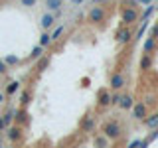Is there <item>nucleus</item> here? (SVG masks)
Instances as JSON below:
<instances>
[{
    "mask_svg": "<svg viewBox=\"0 0 158 148\" xmlns=\"http://www.w3.org/2000/svg\"><path fill=\"white\" fill-rule=\"evenodd\" d=\"M144 125L148 126V128H152V130H154V128H158V113H152V115H146V118L144 121Z\"/></svg>",
    "mask_w": 158,
    "mask_h": 148,
    "instance_id": "16",
    "label": "nucleus"
},
{
    "mask_svg": "<svg viewBox=\"0 0 158 148\" xmlns=\"http://www.w3.org/2000/svg\"><path fill=\"white\" fill-rule=\"evenodd\" d=\"M22 126H18V125H10L6 128V138L10 142H18V140H22Z\"/></svg>",
    "mask_w": 158,
    "mask_h": 148,
    "instance_id": "8",
    "label": "nucleus"
},
{
    "mask_svg": "<svg viewBox=\"0 0 158 148\" xmlns=\"http://www.w3.org/2000/svg\"><path fill=\"white\" fill-rule=\"evenodd\" d=\"M136 4H144V6H148V4H152L154 2V0H135Z\"/></svg>",
    "mask_w": 158,
    "mask_h": 148,
    "instance_id": "32",
    "label": "nucleus"
},
{
    "mask_svg": "<svg viewBox=\"0 0 158 148\" xmlns=\"http://www.w3.org/2000/svg\"><path fill=\"white\" fill-rule=\"evenodd\" d=\"M20 4H22V6H26V8H34L38 4V0H20Z\"/></svg>",
    "mask_w": 158,
    "mask_h": 148,
    "instance_id": "29",
    "label": "nucleus"
},
{
    "mask_svg": "<svg viewBox=\"0 0 158 148\" xmlns=\"http://www.w3.org/2000/svg\"><path fill=\"white\" fill-rule=\"evenodd\" d=\"M105 18H107V10L103 8V6H93V8H89V12H87L89 24H93V26H99L101 22H105Z\"/></svg>",
    "mask_w": 158,
    "mask_h": 148,
    "instance_id": "3",
    "label": "nucleus"
},
{
    "mask_svg": "<svg viewBox=\"0 0 158 148\" xmlns=\"http://www.w3.org/2000/svg\"><path fill=\"white\" fill-rule=\"evenodd\" d=\"M125 75H123L121 71H117V73H113L111 79H109V87L113 89V91H121L123 87H125Z\"/></svg>",
    "mask_w": 158,
    "mask_h": 148,
    "instance_id": "7",
    "label": "nucleus"
},
{
    "mask_svg": "<svg viewBox=\"0 0 158 148\" xmlns=\"http://www.w3.org/2000/svg\"><path fill=\"white\" fill-rule=\"evenodd\" d=\"M8 71V67H6V63L2 61V59H0V75H4V73Z\"/></svg>",
    "mask_w": 158,
    "mask_h": 148,
    "instance_id": "31",
    "label": "nucleus"
},
{
    "mask_svg": "<svg viewBox=\"0 0 158 148\" xmlns=\"http://www.w3.org/2000/svg\"><path fill=\"white\" fill-rule=\"evenodd\" d=\"M63 30H65V26H57L56 30H53L49 36H52V42H57L59 38H61V34H63Z\"/></svg>",
    "mask_w": 158,
    "mask_h": 148,
    "instance_id": "25",
    "label": "nucleus"
},
{
    "mask_svg": "<svg viewBox=\"0 0 158 148\" xmlns=\"http://www.w3.org/2000/svg\"><path fill=\"white\" fill-rule=\"evenodd\" d=\"M53 24H56V14H52V12L44 14V16L40 18V26H42V30H49Z\"/></svg>",
    "mask_w": 158,
    "mask_h": 148,
    "instance_id": "11",
    "label": "nucleus"
},
{
    "mask_svg": "<svg viewBox=\"0 0 158 148\" xmlns=\"http://www.w3.org/2000/svg\"><path fill=\"white\" fill-rule=\"evenodd\" d=\"M115 39L121 46H127L128 42L132 39V30H131V26H121L117 30V34H115Z\"/></svg>",
    "mask_w": 158,
    "mask_h": 148,
    "instance_id": "5",
    "label": "nucleus"
},
{
    "mask_svg": "<svg viewBox=\"0 0 158 148\" xmlns=\"http://www.w3.org/2000/svg\"><path fill=\"white\" fill-rule=\"evenodd\" d=\"M2 130H6V125H4V121H2V117H0V132Z\"/></svg>",
    "mask_w": 158,
    "mask_h": 148,
    "instance_id": "33",
    "label": "nucleus"
},
{
    "mask_svg": "<svg viewBox=\"0 0 158 148\" xmlns=\"http://www.w3.org/2000/svg\"><path fill=\"white\" fill-rule=\"evenodd\" d=\"M38 46H42L44 49H46V47H49V46H52V36L44 32V34H42V38H40V43H38Z\"/></svg>",
    "mask_w": 158,
    "mask_h": 148,
    "instance_id": "22",
    "label": "nucleus"
},
{
    "mask_svg": "<svg viewBox=\"0 0 158 148\" xmlns=\"http://www.w3.org/2000/svg\"><path fill=\"white\" fill-rule=\"evenodd\" d=\"M131 115H132L135 121H144L146 115H148V107L142 101H135V105L131 109Z\"/></svg>",
    "mask_w": 158,
    "mask_h": 148,
    "instance_id": "4",
    "label": "nucleus"
},
{
    "mask_svg": "<svg viewBox=\"0 0 158 148\" xmlns=\"http://www.w3.org/2000/svg\"><path fill=\"white\" fill-rule=\"evenodd\" d=\"M101 134L109 140H117V138L123 136V126L117 121H105L101 125Z\"/></svg>",
    "mask_w": 158,
    "mask_h": 148,
    "instance_id": "1",
    "label": "nucleus"
},
{
    "mask_svg": "<svg viewBox=\"0 0 158 148\" xmlns=\"http://www.w3.org/2000/svg\"><path fill=\"white\" fill-rule=\"evenodd\" d=\"M154 10H156V6H154V4H148V6H146V10L140 14V20H142V22H146V20L150 18L152 14H154Z\"/></svg>",
    "mask_w": 158,
    "mask_h": 148,
    "instance_id": "21",
    "label": "nucleus"
},
{
    "mask_svg": "<svg viewBox=\"0 0 158 148\" xmlns=\"http://www.w3.org/2000/svg\"><path fill=\"white\" fill-rule=\"evenodd\" d=\"M28 111L26 109H16V115H14V122H16L18 126H22L24 122H28Z\"/></svg>",
    "mask_w": 158,
    "mask_h": 148,
    "instance_id": "13",
    "label": "nucleus"
},
{
    "mask_svg": "<svg viewBox=\"0 0 158 148\" xmlns=\"http://www.w3.org/2000/svg\"><path fill=\"white\" fill-rule=\"evenodd\" d=\"M14 115H16V109H8V111L2 115V121H4V125H6V128L10 125H14Z\"/></svg>",
    "mask_w": 158,
    "mask_h": 148,
    "instance_id": "18",
    "label": "nucleus"
},
{
    "mask_svg": "<svg viewBox=\"0 0 158 148\" xmlns=\"http://www.w3.org/2000/svg\"><path fill=\"white\" fill-rule=\"evenodd\" d=\"M42 56H44V47L42 46H36L32 51H30V59H40Z\"/></svg>",
    "mask_w": 158,
    "mask_h": 148,
    "instance_id": "23",
    "label": "nucleus"
},
{
    "mask_svg": "<svg viewBox=\"0 0 158 148\" xmlns=\"http://www.w3.org/2000/svg\"><path fill=\"white\" fill-rule=\"evenodd\" d=\"M118 16H121V24L123 26H132L140 20V10L138 8H131V6H123L118 10Z\"/></svg>",
    "mask_w": 158,
    "mask_h": 148,
    "instance_id": "2",
    "label": "nucleus"
},
{
    "mask_svg": "<svg viewBox=\"0 0 158 148\" xmlns=\"http://www.w3.org/2000/svg\"><path fill=\"white\" fill-rule=\"evenodd\" d=\"M71 4H73V6H81L83 0H71Z\"/></svg>",
    "mask_w": 158,
    "mask_h": 148,
    "instance_id": "34",
    "label": "nucleus"
},
{
    "mask_svg": "<svg viewBox=\"0 0 158 148\" xmlns=\"http://www.w3.org/2000/svg\"><path fill=\"white\" fill-rule=\"evenodd\" d=\"M109 142H111V140L105 138L103 134H99V136L93 138V146H95V148H109Z\"/></svg>",
    "mask_w": 158,
    "mask_h": 148,
    "instance_id": "17",
    "label": "nucleus"
},
{
    "mask_svg": "<svg viewBox=\"0 0 158 148\" xmlns=\"http://www.w3.org/2000/svg\"><path fill=\"white\" fill-rule=\"evenodd\" d=\"M156 47H158V39L148 38L144 42V46H142V51H144V53H152V51H156Z\"/></svg>",
    "mask_w": 158,
    "mask_h": 148,
    "instance_id": "14",
    "label": "nucleus"
},
{
    "mask_svg": "<svg viewBox=\"0 0 158 148\" xmlns=\"http://www.w3.org/2000/svg\"><path fill=\"white\" fill-rule=\"evenodd\" d=\"M44 4H46V8L49 12H59L61 6H63V0H46Z\"/></svg>",
    "mask_w": 158,
    "mask_h": 148,
    "instance_id": "15",
    "label": "nucleus"
},
{
    "mask_svg": "<svg viewBox=\"0 0 158 148\" xmlns=\"http://www.w3.org/2000/svg\"><path fill=\"white\" fill-rule=\"evenodd\" d=\"M4 99H6V95H4V93L0 91V105H2V103H4Z\"/></svg>",
    "mask_w": 158,
    "mask_h": 148,
    "instance_id": "35",
    "label": "nucleus"
},
{
    "mask_svg": "<svg viewBox=\"0 0 158 148\" xmlns=\"http://www.w3.org/2000/svg\"><path fill=\"white\" fill-rule=\"evenodd\" d=\"M0 142H2V134H0Z\"/></svg>",
    "mask_w": 158,
    "mask_h": 148,
    "instance_id": "37",
    "label": "nucleus"
},
{
    "mask_svg": "<svg viewBox=\"0 0 158 148\" xmlns=\"http://www.w3.org/2000/svg\"><path fill=\"white\" fill-rule=\"evenodd\" d=\"M97 107H111V93L107 89H99L97 93Z\"/></svg>",
    "mask_w": 158,
    "mask_h": 148,
    "instance_id": "9",
    "label": "nucleus"
},
{
    "mask_svg": "<svg viewBox=\"0 0 158 148\" xmlns=\"http://www.w3.org/2000/svg\"><path fill=\"white\" fill-rule=\"evenodd\" d=\"M156 24H158V22H156Z\"/></svg>",
    "mask_w": 158,
    "mask_h": 148,
    "instance_id": "40",
    "label": "nucleus"
},
{
    "mask_svg": "<svg viewBox=\"0 0 158 148\" xmlns=\"http://www.w3.org/2000/svg\"><path fill=\"white\" fill-rule=\"evenodd\" d=\"M101 2H105V0H95V4H101Z\"/></svg>",
    "mask_w": 158,
    "mask_h": 148,
    "instance_id": "36",
    "label": "nucleus"
},
{
    "mask_svg": "<svg viewBox=\"0 0 158 148\" xmlns=\"http://www.w3.org/2000/svg\"><path fill=\"white\" fill-rule=\"evenodd\" d=\"M138 69H140V71L152 69V53H142L140 61H138Z\"/></svg>",
    "mask_w": 158,
    "mask_h": 148,
    "instance_id": "12",
    "label": "nucleus"
},
{
    "mask_svg": "<svg viewBox=\"0 0 158 148\" xmlns=\"http://www.w3.org/2000/svg\"><path fill=\"white\" fill-rule=\"evenodd\" d=\"M118 101H121V93L115 91V93L111 95V105H117V107H118Z\"/></svg>",
    "mask_w": 158,
    "mask_h": 148,
    "instance_id": "28",
    "label": "nucleus"
},
{
    "mask_svg": "<svg viewBox=\"0 0 158 148\" xmlns=\"http://www.w3.org/2000/svg\"><path fill=\"white\" fill-rule=\"evenodd\" d=\"M0 148H2V146H0Z\"/></svg>",
    "mask_w": 158,
    "mask_h": 148,
    "instance_id": "39",
    "label": "nucleus"
},
{
    "mask_svg": "<svg viewBox=\"0 0 158 148\" xmlns=\"http://www.w3.org/2000/svg\"><path fill=\"white\" fill-rule=\"evenodd\" d=\"M18 89H20V81H10L8 85H6V89H4V95H16L18 93Z\"/></svg>",
    "mask_w": 158,
    "mask_h": 148,
    "instance_id": "20",
    "label": "nucleus"
},
{
    "mask_svg": "<svg viewBox=\"0 0 158 148\" xmlns=\"http://www.w3.org/2000/svg\"><path fill=\"white\" fill-rule=\"evenodd\" d=\"M95 125H97V122H95V117H93V115L83 117L81 121H79V132H85V134H87V132H93V130H95Z\"/></svg>",
    "mask_w": 158,
    "mask_h": 148,
    "instance_id": "6",
    "label": "nucleus"
},
{
    "mask_svg": "<svg viewBox=\"0 0 158 148\" xmlns=\"http://www.w3.org/2000/svg\"><path fill=\"white\" fill-rule=\"evenodd\" d=\"M148 38H154V39H158V24L150 26V30H148Z\"/></svg>",
    "mask_w": 158,
    "mask_h": 148,
    "instance_id": "27",
    "label": "nucleus"
},
{
    "mask_svg": "<svg viewBox=\"0 0 158 148\" xmlns=\"http://www.w3.org/2000/svg\"><path fill=\"white\" fill-rule=\"evenodd\" d=\"M48 65H49V57H48V56H42V57L38 59V65H36V69H38V71H42V69H46Z\"/></svg>",
    "mask_w": 158,
    "mask_h": 148,
    "instance_id": "24",
    "label": "nucleus"
},
{
    "mask_svg": "<svg viewBox=\"0 0 158 148\" xmlns=\"http://www.w3.org/2000/svg\"><path fill=\"white\" fill-rule=\"evenodd\" d=\"M89 2H95V0H89Z\"/></svg>",
    "mask_w": 158,
    "mask_h": 148,
    "instance_id": "38",
    "label": "nucleus"
},
{
    "mask_svg": "<svg viewBox=\"0 0 158 148\" xmlns=\"http://www.w3.org/2000/svg\"><path fill=\"white\" fill-rule=\"evenodd\" d=\"M132 105H135V97L125 93V95H121V101H118V109H123V111H131Z\"/></svg>",
    "mask_w": 158,
    "mask_h": 148,
    "instance_id": "10",
    "label": "nucleus"
},
{
    "mask_svg": "<svg viewBox=\"0 0 158 148\" xmlns=\"http://www.w3.org/2000/svg\"><path fill=\"white\" fill-rule=\"evenodd\" d=\"M32 103V91H22L20 95V109H26Z\"/></svg>",
    "mask_w": 158,
    "mask_h": 148,
    "instance_id": "19",
    "label": "nucleus"
},
{
    "mask_svg": "<svg viewBox=\"0 0 158 148\" xmlns=\"http://www.w3.org/2000/svg\"><path fill=\"white\" fill-rule=\"evenodd\" d=\"M2 61H4V63H6V67H8V65H16V63L20 61V59H18L16 56H8V57H4V59H2Z\"/></svg>",
    "mask_w": 158,
    "mask_h": 148,
    "instance_id": "26",
    "label": "nucleus"
},
{
    "mask_svg": "<svg viewBox=\"0 0 158 148\" xmlns=\"http://www.w3.org/2000/svg\"><path fill=\"white\" fill-rule=\"evenodd\" d=\"M140 144H142V140H140V138H136V140H132L127 148H140Z\"/></svg>",
    "mask_w": 158,
    "mask_h": 148,
    "instance_id": "30",
    "label": "nucleus"
}]
</instances>
